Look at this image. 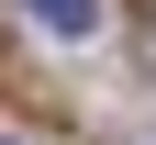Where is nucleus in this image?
Segmentation results:
<instances>
[{
    "label": "nucleus",
    "instance_id": "obj_1",
    "mask_svg": "<svg viewBox=\"0 0 156 145\" xmlns=\"http://www.w3.org/2000/svg\"><path fill=\"white\" fill-rule=\"evenodd\" d=\"M23 23H34V34H56V45H89V34L112 23V0H23Z\"/></svg>",
    "mask_w": 156,
    "mask_h": 145
},
{
    "label": "nucleus",
    "instance_id": "obj_2",
    "mask_svg": "<svg viewBox=\"0 0 156 145\" xmlns=\"http://www.w3.org/2000/svg\"><path fill=\"white\" fill-rule=\"evenodd\" d=\"M0 145H11V134H0Z\"/></svg>",
    "mask_w": 156,
    "mask_h": 145
}]
</instances>
